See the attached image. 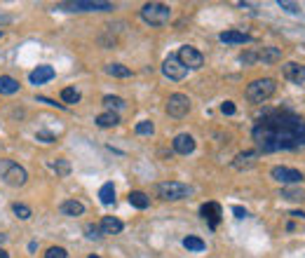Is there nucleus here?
Returning <instances> with one entry per match:
<instances>
[{
    "instance_id": "c9c22d12",
    "label": "nucleus",
    "mask_w": 305,
    "mask_h": 258,
    "mask_svg": "<svg viewBox=\"0 0 305 258\" xmlns=\"http://www.w3.org/2000/svg\"><path fill=\"white\" fill-rule=\"evenodd\" d=\"M221 113H223V115H235V103L223 101V103H221Z\"/></svg>"
},
{
    "instance_id": "a878e982",
    "label": "nucleus",
    "mask_w": 305,
    "mask_h": 258,
    "mask_svg": "<svg viewBox=\"0 0 305 258\" xmlns=\"http://www.w3.org/2000/svg\"><path fill=\"white\" fill-rule=\"evenodd\" d=\"M103 106L113 113V110H120V108H125V101H122L120 96H103Z\"/></svg>"
},
{
    "instance_id": "2eb2a0df",
    "label": "nucleus",
    "mask_w": 305,
    "mask_h": 258,
    "mask_svg": "<svg viewBox=\"0 0 305 258\" xmlns=\"http://www.w3.org/2000/svg\"><path fill=\"white\" fill-rule=\"evenodd\" d=\"M52 78H54V68L52 66H38L33 73L28 75V80L33 82V85H45V82H49Z\"/></svg>"
},
{
    "instance_id": "393cba45",
    "label": "nucleus",
    "mask_w": 305,
    "mask_h": 258,
    "mask_svg": "<svg viewBox=\"0 0 305 258\" xmlns=\"http://www.w3.org/2000/svg\"><path fill=\"white\" fill-rule=\"evenodd\" d=\"M106 73L113 75V78H129L132 71H129L127 66H122V63H108V66H106Z\"/></svg>"
},
{
    "instance_id": "4468645a",
    "label": "nucleus",
    "mask_w": 305,
    "mask_h": 258,
    "mask_svg": "<svg viewBox=\"0 0 305 258\" xmlns=\"http://www.w3.org/2000/svg\"><path fill=\"white\" fill-rule=\"evenodd\" d=\"M221 42H228V45H244V42H251L249 33H242V31H223L218 35Z\"/></svg>"
},
{
    "instance_id": "7ed1b4c3",
    "label": "nucleus",
    "mask_w": 305,
    "mask_h": 258,
    "mask_svg": "<svg viewBox=\"0 0 305 258\" xmlns=\"http://www.w3.org/2000/svg\"><path fill=\"white\" fill-rule=\"evenodd\" d=\"M56 10H64V12H110V10H115V5L103 3V0H73V3H59Z\"/></svg>"
},
{
    "instance_id": "58836bf2",
    "label": "nucleus",
    "mask_w": 305,
    "mask_h": 258,
    "mask_svg": "<svg viewBox=\"0 0 305 258\" xmlns=\"http://www.w3.org/2000/svg\"><path fill=\"white\" fill-rule=\"evenodd\" d=\"M38 101H40V103H47V106H59V108H66L64 103H56V101H52V99H45V96H38Z\"/></svg>"
},
{
    "instance_id": "f704fd0d",
    "label": "nucleus",
    "mask_w": 305,
    "mask_h": 258,
    "mask_svg": "<svg viewBox=\"0 0 305 258\" xmlns=\"http://www.w3.org/2000/svg\"><path fill=\"white\" fill-rule=\"evenodd\" d=\"M85 232H87V237H92V239L101 237V228H96V225H87V228H85Z\"/></svg>"
},
{
    "instance_id": "ea45409f",
    "label": "nucleus",
    "mask_w": 305,
    "mask_h": 258,
    "mask_svg": "<svg viewBox=\"0 0 305 258\" xmlns=\"http://www.w3.org/2000/svg\"><path fill=\"white\" fill-rule=\"evenodd\" d=\"M10 21H12V17H10V14H3V12H0V24H10Z\"/></svg>"
},
{
    "instance_id": "37998d69",
    "label": "nucleus",
    "mask_w": 305,
    "mask_h": 258,
    "mask_svg": "<svg viewBox=\"0 0 305 258\" xmlns=\"http://www.w3.org/2000/svg\"><path fill=\"white\" fill-rule=\"evenodd\" d=\"M0 35H3V31H0Z\"/></svg>"
},
{
    "instance_id": "aec40b11",
    "label": "nucleus",
    "mask_w": 305,
    "mask_h": 258,
    "mask_svg": "<svg viewBox=\"0 0 305 258\" xmlns=\"http://www.w3.org/2000/svg\"><path fill=\"white\" fill-rule=\"evenodd\" d=\"M127 197H129V204H132V207H136V209H148L150 200H148V195H146V192H141V190H132Z\"/></svg>"
},
{
    "instance_id": "412c9836",
    "label": "nucleus",
    "mask_w": 305,
    "mask_h": 258,
    "mask_svg": "<svg viewBox=\"0 0 305 258\" xmlns=\"http://www.w3.org/2000/svg\"><path fill=\"white\" fill-rule=\"evenodd\" d=\"M17 92H19V82L10 75H0V94H17Z\"/></svg>"
},
{
    "instance_id": "c85d7f7f",
    "label": "nucleus",
    "mask_w": 305,
    "mask_h": 258,
    "mask_svg": "<svg viewBox=\"0 0 305 258\" xmlns=\"http://www.w3.org/2000/svg\"><path fill=\"white\" fill-rule=\"evenodd\" d=\"M12 211L14 214H17V218H21V221H28V218H31V209H28L26 204H12Z\"/></svg>"
},
{
    "instance_id": "5701e85b",
    "label": "nucleus",
    "mask_w": 305,
    "mask_h": 258,
    "mask_svg": "<svg viewBox=\"0 0 305 258\" xmlns=\"http://www.w3.org/2000/svg\"><path fill=\"white\" fill-rule=\"evenodd\" d=\"M99 200H101L103 204H113L115 202V188H113V183H103L101 190H99Z\"/></svg>"
},
{
    "instance_id": "b1692460",
    "label": "nucleus",
    "mask_w": 305,
    "mask_h": 258,
    "mask_svg": "<svg viewBox=\"0 0 305 258\" xmlns=\"http://www.w3.org/2000/svg\"><path fill=\"white\" fill-rule=\"evenodd\" d=\"M183 246H186L188 251H204V249H207V244H204L200 237H195V235H188V237L183 239Z\"/></svg>"
},
{
    "instance_id": "39448f33",
    "label": "nucleus",
    "mask_w": 305,
    "mask_h": 258,
    "mask_svg": "<svg viewBox=\"0 0 305 258\" xmlns=\"http://www.w3.org/2000/svg\"><path fill=\"white\" fill-rule=\"evenodd\" d=\"M0 178H3L7 185L19 188V185L26 183L28 174H26L24 167H19V164L12 162V160H0Z\"/></svg>"
},
{
    "instance_id": "0eeeda50",
    "label": "nucleus",
    "mask_w": 305,
    "mask_h": 258,
    "mask_svg": "<svg viewBox=\"0 0 305 258\" xmlns=\"http://www.w3.org/2000/svg\"><path fill=\"white\" fill-rule=\"evenodd\" d=\"M176 56H178V61L188 68V71H197V68L204 66L202 52H200V49H195V47H190V45H183V47L178 49Z\"/></svg>"
},
{
    "instance_id": "9d476101",
    "label": "nucleus",
    "mask_w": 305,
    "mask_h": 258,
    "mask_svg": "<svg viewBox=\"0 0 305 258\" xmlns=\"http://www.w3.org/2000/svg\"><path fill=\"white\" fill-rule=\"evenodd\" d=\"M270 174L275 181H279V183H284V185H293L303 181V174L298 169H289V167H272Z\"/></svg>"
},
{
    "instance_id": "6e6552de",
    "label": "nucleus",
    "mask_w": 305,
    "mask_h": 258,
    "mask_svg": "<svg viewBox=\"0 0 305 258\" xmlns=\"http://www.w3.org/2000/svg\"><path fill=\"white\" fill-rule=\"evenodd\" d=\"M167 113L171 117H186L190 113V99L186 94H171L167 99Z\"/></svg>"
},
{
    "instance_id": "ddd939ff",
    "label": "nucleus",
    "mask_w": 305,
    "mask_h": 258,
    "mask_svg": "<svg viewBox=\"0 0 305 258\" xmlns=\"http://www.w3.org/2000/svg\"><path fill=\"white\" fill-rule=\"evenodd\" d=\"M174 150H176L178 155H190L195 150V139L190 134H178L174 139Z\"/></svg>"
},
{
    "instance_id": "f03ea898",
    "label": "nucleus",
    "mask_w": 305,
    "mask_h": 258,
    "mask_svg": "<svg viewBox=\"0 0 305 258\" xmlns=\"http://www.w3.org/2000/svg\"><path fill=\"white\" fill-rule=\"evenodd\" d=\"M275 92H277V85H275L272 78H261V80H254L247 85V99H249L251 103L268 101Z\"/></svg>"
},
{
    "instance_id": "6ab92c4d",
    "label": "nucleus",
    "mask_w": 305,
    "mask_h": 258,
    "mask_svg": "<svg viewBox=\"0 0 305 258\" xmlns=\"http://www.w3.org/2000/svg\"><path fill=\"white\" fill-rule=\"evenodd\" d=\"M279 59H282V49L279 47H263L258 52V61H263V63H275Z\"/></svg>"
},
{
    "instance_id": "72a5a7b5",
    "label": "nucleus",
    "mask_w": 305,
    "mask_h": 258,
    "mask_svg": "<svg viewBox=\"0 0 305 258\" xmlns=\"http://www.w3.org/2000/svg\"><path fill=\"white\" fill-rule=\"evenodd\" d=\"M277 5L282 7V10H286V12H291V14L298 12V5H296V3H286V0H279Z\"/></svg>"
},
{
    "instance_id": "79ce46f5",
    "label": "nucleus",
    "mask_w": 305,
    "mask_h": 258,
    "mask_svg": "<svg viewBox=\"0 0 305 258\" xmlns=\"http://www.w3.org/2000/svg\"><path fill=\"white\" fill-rule=\"evenodd\" d=\"M89 258H99V256H89Z\"/></svg>"
},
{
    "instance_id": "bb28decb",
    "label": "nucleus",
    "mask_w": 305,
    "mask_h": 258,
    "mask_svg": "<svg viewBox=\"0 0 305 258\" xmlns=\"http://www.w3.org/2000/svg\"><path fill=\"white\" fill-rule=\"evenodd\" d=\"M282 197L284 200H293V202H300V200H305V190H300V188H284Z\"/></svg>"
},
{
    "instance_id": "dca6fc26",
    "label": "nucleus",
    "mask_w": 305,
    "mask_h": 258,
    "mask_svg": "<svg viewBox=\"0 0 305 258\" xmlns=\"http://www.w3.org/2000/svg\"><path fill=\"white\" fill-rule=\"evenodd\" d=\"M99 228H101V235H115V232H120L122 228H125V225H122V221L115 216H103Z\"/></svg>"
},
{
    "instance_id": "f8f14e48",
    "label": "nucleus",
    "mask_w": 305,
    "mask_h": 258,
    "mask_svg": "<svg viewBox=\"0 0 305 258\" xmlns=\"http://www.w3.org/2000/svg\"><path fill=\"white\" fill-rule=\"evenodd\" d=\"M200 214H202L204 221H209L211 228H216L218 221H221V204H216V202L202 204V207H200Z\"/></svg>"
},
{
    "instance_id": "2f4dec72",
    "label": "nucleus",
    "mask_w": 305,
    "mask_h": 258,
    "mask_svg": "<svg viewBox=\"0 0 305 258\" xmlns=\"http://www.w3.org/2000/svg\"><path fill=\"white\" fill-rule=\"evenodd\" d=\"M45 258H66V249L64 246H49Z\"/></svg>"
},
{
    "instance_id": "4c0bfd02",
    "label": "nucleus",
    "mask_w": 305,
    "mask_h": 258,
    "mask_svg": "<svg viewBox=\"0 0 305 258\" xmlns=\"http://www.w3.org/2000/svg\"><path fill=\"white\" fill-rule=\"evenodd\" d=\"M232 214H235L237 218H247V216H249V211L244 209V207H239V204H235V207H232Z\"/></svg>"
},
{
    "instance_id": "7c9ffc66",
    "label": "nucleus",
    "mask_w": 305,
    "mask_h": 258,
    "mask_svg": "<svg viewBox=\"0 0 305 258\" xmlns=\"http://www.w3.org/2000/svg\"><path fill=\"white\" fill-rule=\"evenodd\" d=\"M54 171L59 174V176H68V174H71V164H68V160H64V157H61V160H56V162H54Z\"/></svg>"
},
{
    "instance_id": "4be33fe9",
    "label": "nucleus",
    "mask_w": 305,
    "mask_h": 258,
    "mask_svg": "<svg viewBox=\"0 0 305 258\" xmlns=\"http://www.w3.org/2000/svg\"><path fill=\"white\" fill-rule=\"evenodd\" d=\"M96 124L103 129L108 127H115V124H120V115L117 113H110V110H106V113H101V115L96 117Z\"/></svg>"
},
{
    "instance_id": "e433bc0d",
    "label": "nucleus",
    "mask_w": 305,
    "mask_h": 258,
    "mask_svg": "<svg viewBox=\"0 0 305 258\" xmlns=\"http://www.w3.org/2000/svg\"><path fill=\"white\" fill-rule=\"evenodd\" d=\"M35 139H38V141H42V143H54L56 139L52 134H47V132H38V134H35Z\"/></svg>"
},
{
    "instance_id": "f3484780",
    "label": "nucleus",
    "mask_w": 305,
    "mask_h": 258,
    "mask_svg": "<svg viewBox=\"0 0 305 258\" xmlns=\"http://www.w3.org/2000/svg\"><path fill=\"white\" fill-rule=\"evenodd\" d=\"M61 214L64 216H82L85 214V204L78 202V200H66L61 204Z\"/></svg>"
},
{
    "instance_id": "f257e3e1",
    "label": "nucleus",
    "mask_w": 305,
    "mask_h": 258,
    "mask_svg": "<svg viewBox=\"0 0 305 258\" xmlns=\"http://www.w3.org/2000/svg\"><path fill=\"white\" fill-rule=\"evenodd\" d=\"M251 136L263 153L305 148V117L289 110H272L258 120Z\"/></svg>"
},
{
    "instance_id": "20e7f679",
    "label": "nucleus",
    "mask_w": 305,
    "mask_h": 258,
    "mask_svg": "<svg viewBox=\"0 0 305 258\" xmlns=\"http://www.w3.org/2000/svg\"><path fill=\"white\" fill-rule=\"evenodd\" d=\"M141 19L150 26H164L171 19V10L162 3H148L141 7Z\"/></svg>"
},
{
    "instance_id": "c756f323",
    "label": "nucleus",
    "mask_w": 305,
    "mask_h": 258,
    "mask_svg": "<svg viewBox=\"0 0 305 258\" xmlns=\"http://www.w3.org/2000/svg\"><path fill=\"white\" fill-rule=\"evenodd\" d=\"M134 132L139 136H148V134H153V132H155V127H153V122H150V120H143V122L136 124Z\"/></svg>"
},
{
    "instance_id": "423d86ee",
    "label": "nucleus",
    "mask_w": 305,
    "mask_h": 258,
    "mask_svg": "<svg viewBox=\"0 0 305 258\" xmlns=\"http://www.w3.org/2000/svg\"><path fill=\"white\" fill-rule=\"evenodd\" d=\"M155 190L162 200L176 202V200H186V197L193 192V188H188L186 183H178V181H164V183H157Z\"/></svg>"
},
{
    "instance_id": "9b49d317",
    "label": "nucleus",
    "mask_w": 305,
    "mask_h": 258,
    "mask_svg": "<svg viewBox=\"0 0 305 258\" xmlns=\"http://www.w3.org/2000/svg\"><path fill=\"white\" fill-rule=\"evenodd\" d=\"M282 73H284V78H286V80H291L293 85H298V87H305V66L289 61V63H284Z\"/></svg>"
},
{
    "instance_id": "473e14b6",
    "label": "nucleus",
    "mask_w": 305,
    "mask_h": 258,
    "mask_svg": "<svg viewBox=\"0 0 305 258\" xmlns=\"http://www.w3.org/2000/svg\"><path fill=\"white\" fill-rule=\"evenodd\" d=\"M239 61H242L244 66H249V63L258 61V52H242V54H239Z\"/></svg>"
},
{
    "instance_id": "a211bd4d",
    "label": "nucleus",
    "mask_w": 305,
    "mask_h": 258,
    "mask_svg": "<svg viewBox=\"0 0 305 258\" xmlns=\"http://www.w3.org/2000/svg\"><path fill=\"white\" fill-rule=\"evenodd\" d=\"M256 157H258V150H247V153H239V155L235 157L232 167H235V169H244V167H251V164L256 162Z\"/></svg>"
},
{
    "instance_id": "1a4fd4ad",
    "label": "nucleus",
    "mask_w": 305,
    "mask_h": 258,
    "mask_svg": "<svg viewBox=\"0 0 305 258\" xmlns=\"http://www.w3.org/2000/svg\"><path fill=\"white\" fill-rule=\"evenodd\" d=\"M162 73H164V78H169V80H183V78L188 75V68L178 61L176 54H169L162 63Z\"/></svg>"
},
{
    "instance_id": "cd10ccee",
    "label": "nucleus",
    "mask_w": 305,
    "mask_h": 258,
    "mask_svg": "<svg viewBox=\"0 0 305 258\" xmlns=\"http://www.w3.org/2000/svg\"><path fill=\"white\" fill-rule=\"evenodd\" d=\"M61 99H64V103H78L80 101V92L73 87H66L61 92Z\"/></svg>"
},
{
    "instance_id": "a19ab883",
    "label": "nucleus",
    "mask_w": 305,
    "mask_h": 258,
    "mask_svg": "<svg viewBox=\"0 0 305 258\" xmlns=\"http://www.w3.org/2000/svg\"><path fill=\"white\" fill-rule=\"evenodd\" d=\"M0 258H10V253H7L5 249H0Z\"/></svg>"
}]
</instances>
